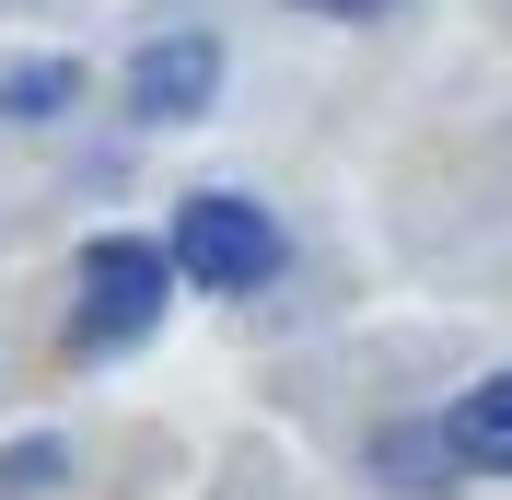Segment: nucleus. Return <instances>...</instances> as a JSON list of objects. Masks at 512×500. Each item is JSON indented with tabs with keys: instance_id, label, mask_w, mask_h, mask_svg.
I'll use <instances>...</instances> for the list:
<instances>
[{
	"instance_id": "8",
	"label": "nucleus",
	"mask_w": 512,
	"mask_h": 500,
	"mask_svg": "<svg viewBox=\"0 0 512 500\" xmlns=\"http://www.w3.org/2000/svg\"><path fill=\"white\" fill-rule=\"evenodd\" d=\"M303 12H350V24H373V12H396V0H303Z\"/></svg>"
},
{
	"instance_id": "6",
	"label": "nucleus",
	"mask_w": 512,
	"mask_h": 500,
	"mask_svg": "<svg viewBox=\"0 0 512 500\" xmlns=\"http://www.w3.org/2000/svg\"><path fill=\"white\" fill-rule=\"evenodd\" d=\"M466 454H454V431H396L384 442V477H454Z\"/></svg>"
},
{
	"instance_id": "7",
	"label": "nucleus",
	"mask_w": 512,
	"mask_h": 500,
	"mask_svg": "<svg viewBox=\"0 0 512 500\" xmlns=\"http://www.w3.org/2000/svg\"><path fill=\"white\" fill-rule=\"evenodd\" d=\"M47 477H59V442H12V454H0V489L12 500H35Z\"/></svg>"
},
{
	"instance_id": "1",
	"label": "nucleus",
	"mask_w": 512,
	"mask_h": 500,
	"mask_svg": "<svg viewBox=\"0 0 512 500\" xmlns=\"http://www.w3.org/2000/svg\"><path fill=\"white\" fill-rule=\"evenodd\" d=\"M175 268H187L198 291H256V280H280V221L256 210V198H187V210H175Z\"/></svg>"
},
{
	"instance_id": "2",
	"label": "nucleus",
	"mask_w": 512,
	"mask_h": 500,
	"mask_svg": "<svg viewBox=\"0 0 512 500\" xmlns=\"http://www.w3.org/2000/svg\"><path fill=\"white\" fill-rule=\"evenodd\" d=\"M163 291H175V256H163V245L94 233V245H82V338H94V349L140 338V326L163 314Z\"/></svg>"
},
{
	"instance_id": "5",
	"label": "nucleus",
	"mask_w": 512,
	"mask_h": 500,
	"mask_svg": "<svg viewBox=\"0 0 512 500\" xmlns=\"http://www.w3.org/2000/svg\"><path fill=\"white\" fill-rule=\"evenodd\" d=\"M70 94H82V70H70V59H12V70H0V117H59V105Z\"/></svg>"
},
{
	"instance_id": "4",
	"label": "nucleus",
	"mask_w": 512,
	"mask_h": 500,
	"mask_svg": "<svg viewBox=\"0 0 512 500\" xmlns=\"http://www.w3.org/2000/svg\"><path fill=\"white\" fill-rule=\"evenodd\" d=\"M454 454H466V466H489V477H512V373H489L478 396H454Z\"/></svg>"
},
{
	"instance_id": "3",
	"label": "nucleus",
	"mask_w": 512,
	"mask_h": 500,
	"mask_svg": "<svg viewBox=\"0 0 512 500\" xmlns=\"http://www.w3.org/2000/svg\"><path fill=\"white\" fill-rule=\"evenodd\" d=\"M210 94H222V47L210 35H163V47L128 59V117H152V128L210 117Z\"/></svg>"
}]
</instances>
